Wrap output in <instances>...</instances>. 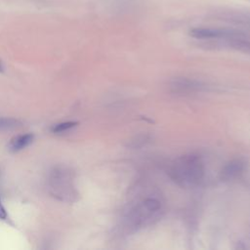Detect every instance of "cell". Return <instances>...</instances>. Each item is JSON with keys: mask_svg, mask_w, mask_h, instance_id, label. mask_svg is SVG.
Instances as JSON below:
<instances>
[{"mask_svg": "<svg viewBox=\"0 0 250 250\" xmlns=\"http://www.w3.org/2000/svg\"><path fill=\"white\" fill-rule=\"evenodd\" d=\"M33 134H23V135H19L14 137L8 146V148L10 151L12 152H17L21 150L22 148L26 147L27 146H29L32 141H33Z\"/></svg>", "mask_w": 250, "mask_h": 250, "instance_id": "5", "label": "cell"}, {"mask_svg": "<svg viewBox=\"0 0 250 250\" xmlns=\"http://www.w3.org/2000/svg\"><path fill=\"white\" fill-rule=\"evenodd\" d=\"M21 126V122L18 119L11 117H0V131L12 130Z\"/></svg>", "mask_w": 250, "mask_h": 250, "instance_id": "6", "label": "cell"}, {"mask_svg": "<svg viewBox=\"0 0 250 250\" xmlns=\"http://www.w3.org/2000/svg\"><path fill=\"white\" fill-rule=\"evenodd\" d=\"M162 207L156 198H146L133 206L124 218L125 230L133 233L155 223L161 215Z\"/></svg>", "mask_w": 250, "mask_h": 250, "instance_id": "2", "label": "cell"}, {"mask_svg": "<svg viewBox=\"0 0 250 250\" xmlns=\"http://www.w3.org/2000/svg\"><path fill=\"white\" fill-rule=\"evenodd\" d=\"M7 218H8L7 211H6V209L4 208V206L2 205V203H1V199H0V219H2V220H6Z\"/></svg>", "mask_w": 250, "mask_h": 250, "instance_id": "8", "label": "cell"}, {"mask_svg": "<svg viewBox=\"0 0 250 250\" xmlns=\"http://www.w3.org/2000/svg\"><path fill=\"white\" fill-rule=\"evenodd\" d=\"M3 62H2V60L0 59V72H2L3 71Z\"/></svg>", "mask_w": 250, "mask_h": 250, "instance_id": "9", "label": "cell"}, {"mask_svg": "<svg viewBox=\"0 0 250 250\" xmlns=\"http://www.w3.org/2000/svg\"><path fill=\"white\" fill-rule=\"evenodd\" d=\"M245 169V162L242 159H234L229 162L221 172L223 181H231L239 177Z\"/></svg>", "mask_w": 250, "mask_h": 250, "instance_id": "4", "label": "cell"}, {"mask_svg": "<svg viewBox=\"0 0 250 250\" xmlns=\"http://www.w3.org/2000/svg\"><path fill=\"white\" fill-rule=\"evenodd\" d=\"M205 174V165L197 154H185L176 158L169 168L170 178L183 188L198 185Z\"/></svg>", "mask_w": 250, "mask_h": 250, "instance_id": "1", "label": "cell"}, {"mask_svg": "<svg viewBox=\"0 0 250 250\" xmlns=\"http://www.w3.org/2000/svg\"><path fill=\"white\" fill-rule=\"evenodd\" d=\"M78 124L77 121H65L62 123H59L53 126L52 132L53 133H62L64 131H67L73 127H75Z\"/></svg>", "mask_w": 250, "mask_h": 250, "instance_id": "7", "label": "cell"}, {"mask_svg": "<svg viewBox=\"0 0 250 250\" xmlns=\"http://www.w3.org/2000/svg\"><path fill=\"white\" fill-rule=\"evenodd\" d=\"M206 84L189 78H176L170 83V89L176 94H191L206 90Z\"/></svg>", "mask_w": 250, "mask_h": 250, "instance_id": "3", "label": "cell"}]
</instances>
